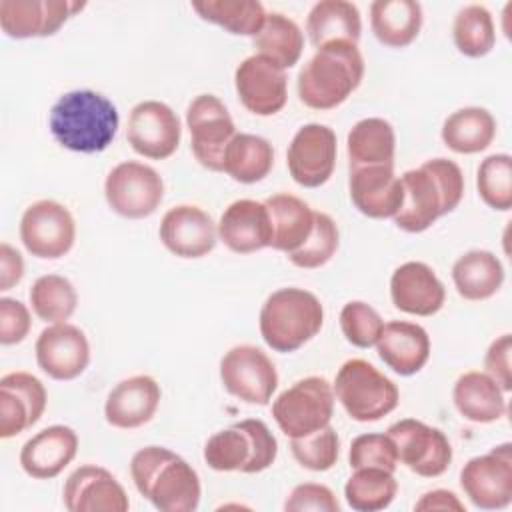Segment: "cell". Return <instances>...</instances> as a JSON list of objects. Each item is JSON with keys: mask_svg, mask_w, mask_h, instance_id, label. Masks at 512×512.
I'll use <instances>...</instances> for the list:
<instances>
[{"mask_svg": "<svg viewBox=\"0 0 512 512\" xmlns=\"http://www.w3.org/2000/svg\"><path fill=\"white\" fill-rule=\"evenodd\" d=\"M192 10L206 22L236 36H256L266 22V8L258 0H196Z\"/></svg>", "mask_w": 512, "mask_h": 512, "instance_id": "74e56055", "label": "cell"}, {"mask_svg": "<svg viewBox=\"0 0 512 512\" xmlns=\"http://www.w3.org/2000/svg\"><path fill=\"white\" fill-rule=\"evenodd\" d=\"M460 488L480 510L506 508L512 502V444L470 458L460 470Z\"/></svg>", "mask_w": 512, "mask_h": 512, "instance_id": "4fadbf2b", "label": "cell"}, {"mask_svg": "<svg viewBox=\"0 0 512 512\" xmlns=\"http://www.w3.org/2000/svg\"><path fill=\"white\" fill-rule=\"evenodd\" d=\"M324 324V308L316 294L304 288L272 292L258 316L262 340L280 354L294 352L312 340Z\"/></svg>", "mask_w": 512, "mask_h": 512, "instance_id": "5b68a950", "label": "cell"}, {"mask_svg": "<svg viewBox=\"0 0 512 512\" xmlns=\"http://www.w3.org/2000/svg\"><path fill=\"white\" fill-rule=\"evenodd\" d=\"M414 510H458L464 512V504L450 490H430L414 504Z\"/></svg>", "mask_w": 512, "mask_h": 512, "instance_id": "816d5d0a", "label": "cell"}, {"mask_svg": "<svg viewBox=\"0 0 512 512\" xmlns=\"http://www.w3.org/2000/svg\"><path fill=\"white\" fill-rule=\"evenodd\" d=\"M48 394L30 372H8L0 378V438H12L32 428L44 414Z\"/></svg>", "mask_w": 512, "mask_h": 512, "instance_id": "ffe728a7", "label": "cell"}, {"mask_svg": "<svg viewBox=\"0 0 512 512\" xmlns=\"http://www.w3.org/2000/svg\"><path fill=\"white\" fill-rule=\"evenodd\" d=\"M452 38L460 54L468 58L486 56L496 44V28L488 8L482 4L460 8L452 22Z\"/></svg>", "mask_w": 512, "mask_h": 512, "instance_id": "ab89813d", "label": "cell"}, {"mask_svg": "<svg viewBox=\"0 0 512 512\" xmlns=\"http://www.w3.org/2000/svg\"><path fill=\"white\" fill-rule=\"evenodd\" d=\"M510 352H512V336L502 334L486 350L484 356V368L486 374L504 390H512V368H510Z\"/></svg>", "mask_w": 512, "mask_h": 512, "instance_id": "681fc988", "label": "cell"}, {"mask_svg": "<svg viewBox=\"0 0 512 512\" xmlns=\"http://www.w3.org/2000/svg\"><path fill=\"white\" fill-rule=\"evenodd\" d=\"M84 6L68 0H2L0 28L16 40L52 36Z\"/></svg>", "mask_w": 512, "mask_h": 512, "instance_id": "d6986e66", "label": "cell"}, {"mask_svg": "<svg viewBox=\"0 0 512 512\" xmlns=\"http://www.w3.org/2000/svg\"><path fill=\"white\" fill-rule=\"evenodd\" d=\"M334 396L356 422H376L390 414L400 400L398 386L368 360H346L334 378Z\"/></svg>", "mask_w": 512, "mask_h": 512, "instance_id": "52a82bcc", "label": "cell"}, {"mask_svg": "<svg viewBox=\"0 0 512 512\" xmlns=\"http://www.w3.org/2000/svg\"><path fill=\"white\" fill-rule=\"evenodd\" d=\"M20 240L24 248L42 260L66 256L76 240L72 212L56 200L32 202L20 218Z\"/></svg>", "mask_w": 512, "mask_h": 512, "instance_id": "7c38bea8", "label": "cell"}, {"mask_svg": "<svg viewBox=\"0 0 512 512\" xmlns=\"http://www.w3.org/2000/svg\"><path fill=\"white\" fill-rule=\"evenodd\" d=\"M452 400L458 414L476 424H490L506 414L504 390L486 372L460 374L454 382Z\"/></svg>", "mask_w": 512, "mask_h": 512, "instance_id": "f1b7e54d", "label": "cell"}, {"mask_svg": "<svg viewBox=\"0 0 512 512\" xmlns=\"http://www.w3.org/2000/svg\"><path fill=\"white\" fill-rule=\"evenodd\" d=\"M256 54L286 70L292 68L304 50L300 26L282 12H268L262 30L254 36Z\"/></svg>", "mask_w": 512, "mask_h": 512, "instance_id": "8d00e7d4", "label": "cell"}, {"mask_svg": "<svg viewBox=\"0 0 512 512\" xmlns=\"http://www.w3.org/2000/svg\"><path fill=\"white\" fill-rule=\"evenodd\" d=\"M62 500L70 512H126L130 500L122 484L102 466L84 464L64 484Z\"/></svg>", "mask_w": 512, "mask_h": 512, "instance_id": "44dd1931", "label": "cell"}, {"mask_svg": "<svg viewBox=\"0 0 512 512\" xmlns=\"http://www.w3.org/2000/svg\"><path fill=\"white\" fill-rule=\"evenodd\" d=\"M392 304L412 316H432L446 300V290L436 272L418 260L400 264L390 276Z\"/></svg>", "mask_w": 512, "mask_h": 512, "instance_id": "d4e9b609", "label": "cell"}, {"mask_svg": "<svg viewBox=\"0 0 512 512\" xmlns=\"http://www.w3.org/2000/svg\"><path fill=\"white\" fill-rule=\"evenodd\" d=\"M398 492L394 472L382 468H356L344 484V498L356 512H378L392 504Z\"/></svg>", "mask_w": 512, "mask_h": 512, "instance_id": "f35d334b", "label": "cell"}, {"mask_svg": "<svg viewBox=\"0 0 512 512\" xmlns=\"http://www.w3.org/2000/svg\"><path fill=\"white\" fill-rule=\"evenodd\" d=\"M350 468H382L394 472L398 466L396 444L388 434H360L352 440L348 450Z\"/></svg>", "mask_w": 512, "mask_h": 512, "instance_id": "bcb514c9", "label": "cell"}, {"mask_svg": "<svg viewBox=\"0 0 512 512\" xmlns=\"http://www.w3.org/2000/svg\"><path fill=\"white\" fill-rule=\"evenodd\" d=\"M130 476L140 496L162 512H192L200 504L198 472L164 446H144L130 460Z\"/></svg>", "mask_w": 512, "mask_h": 512, "instance_id": "3957f363", "label": "cell"}, {"mask_svg": "<svg viewBox=\"0 0 512 512\" xmlns=\"http://www.w3.org/2000/svg\"><path fill=\"white\" fill-rule=\"evenodd\" d=\"M220 380L228 394L264 406L278 388V372L264 350L252 344L230 348L220 360Z\"/></svg>", "mask_w": 512, "mask_h": 512, "instance_id": "30bf717a", "label": "cell"}, {"mask_svg": "<svg viewBox=\"0 0 512 512\" xmlns=\"http://www.w3.org/2000/svg\"><path fill=\"white\" fill-rule=\"evenodd\" d=\"M120 116L112 100L94 90H70L62 94L48 116L54 140L72 152L96 154L106 150L116 132Z\"/></svg>", "mask_w": 512, "mask_h": 512, "instance_id": "7a4b0ae2", "label": "cell"}, {"mask_svg": "<svg viewBox=\"0 0 512 512\" xmlns=\"http://www.w3.org/2000/svg\"><path fill=\"white\" fill-rule=\"evenodd\" d=\"M78 434L64 424L48 426L24 442L20 450L22 470L36 480L56 478L76 456Z\"/></svg>", "mask_w": 512, "mask_h": 512, "instance_id": "4316f807", "label": "cell"}, {"mask_svg": "<svg viewBox=\"0 0 512 512\" xmlns=\"http://www.w3.org/2000/svg\"><path fill=\"white\" fill-rule=\"evenodd\" d=\"M24 276L22 254L8 242L0 244V290L6 292L16 286Z\"/></svg>", "mask_w": 512, "mask_h": 512, "instance_id": "f907efd6", "label": "cell"}, {"mask_svg": "<svg viewBox=\"0 0 512 512\" xmlns=\"http://www.w3.org/2000/svg\"><path fill=\"white\" fill-rule=\"evenodd\" d=\"M160 398V384L152 376L134 374L120 380L108 392L104 404V418L114 428H140L154 418Z\"/></svg>", "mask_w": 512, "mask_h": 512, "instance_id": "cb8c5ba5", "label": "cell"}, {"mask_svg": "<svg viewBox=\"0 0 512 512\" xmlns=\"http://www.w3.org/2000/svg\"><path fill=\"white\" fill-rule=\"evenodd\" d=\"M190 148L200 166L222 172V156L228 142L236 136L234 120L224 102L214 94L196 96L186 110Z\"/></svg>", "mask_w": 512, "mask_h": 512, "instance_id": "8fae6325", "label": "cell"}, {"mask_svg": "<svg viewBox=\"0 0 512 512\" xmlns=\"http://www.w3.org/2000/svg\"><path fill=\"white\" fill-rule=\"evenodd\" d=\"M422 6L416 0H376L370 4V26L376 40L388 48H404L422 28Z\"/></svg>", "mask_w": 512, "mask_h": 512, "instance_id": "1f68e13d", "label": "cell"}, {"mask_svg": "<svg viewBox=\"0 0 512 512\" xmlns=\"http://www.w3.org/2000/svg\"><path fill=\"white\" fill-rule=\"evenodd\" d=\"M306 32L316 50L332 42L358 44L362 34L360 10L346 0H320L308 12Z\"/></svg>", "mask_w": 512, "mask_h": 512, "instance_id": "4dcf8cb0", "label": "cell"}, {"mask_svg": "<svg viewBox=\"0 0 512 512\" xmlns=\"http://www.w3.org/2000/svg\"><path fill=\"white\" fill-rule=\"evenodd\" d=\"M346 152L350 168L394 164L396 134L392 124L384 118L358 120L346 136Z\"/></svg>", "mask_w": 512, "mask_h": 512, "instance_id": "836d02e7", "label": "cell"}, {"mask_svg": "<svg viewBox=\"0 0 512 512\" xmlns=\"http://www.w3.org/2000/svg\"><path fill=\"white\" fill-rule=\"evenodd\" d=\"M338 244L340 232L336 222L326 212H314V228L308 240L298 250L290 252L288 258L298 268H320L336 254Z\"/></svg>", "mask_w": 512, "mask_h": 512, "instance_id": "7bdbcfd3", "label": "cell"}, {"mask_svg": "<svg viewBox=\"0 0 512 512\" xmlns=\"http://www.w3.org/2000/svg\"><path fill=\"white\" fill-rule=\"evenodd\" d=\"M284 510L288 512H306V510H316V512H340L338 498L334 492L316 482H304L292 488L288 500L284 502Z\"/></svg>", "mask_w": 512, "mask_h": 512, "instance_id": "7dc6e473", "label": "cell"}, {"mask_svg": "<svg viewBox=\"0 0 512 512\" xmlns=\"http://www.w3.org/2000/svg\"><path fill=\"white\" fill-rule=\"evenodd\" d=\"M126 138L132 150L144 158H170L180 146V118L168 104L160 100L138 102L130 110Z\"/></svg>", "mask_w": 512, "mask_h": 512, "instance_id": "2e32d148", "label": "cell"}, {"mask_svg": "<svg viewBox=\"0 0 512 512\" xmlns=\"http://www.w3.org/2000/svg\"><path fill=\"white\" fill-rule=\"evenodd\" d=\"M158 234L174 256L202 258L214 250L218 226L200 206L178 204L162 216Z\"/></svg>", "mask_w": 512, "mask_h": 512, "instance_id": "7402d4cb", "label": "cell"}, {"mask_svg": "<svg viewBox=\"0 0 512 512\" xmlns=\"http://www.w3.org/2000/svg\"><path fill=\"white\" fill-rule=\"evenodd\" d=\"M104 196L118 216L130 220L148 218L164 198V180L152 166L126 160L108 172Z\"/></svg>", "mask_w": 512, "mask_h": 512, "instance_id": "9c48e42d", "label": "cell"}, {"mask_svg": "<svg viewBox=\"0 0 512 512\" xmlns=\"http://www.w3.org/2000/svg\"><path fill=\"white\" fill-rule=\"evenodd\" d=\"M274 166L272 144L256 134L236 132L222 156V172L240 184H256L264 180Z\"/></svg>", "mask_w": 512, "mask_h": 512, "instance_id": "e575fe53", "label": "cell"}, {"mask_svg": "<svg viewBox=\"0 0 512 512\" xmlns=\"http://www.w3.org/2000/svg\"><path fill=\"white\" fill-rule=\"evenodd\" d=\"M386 434L394 440L398 462L422 478L444 474L452 462V446L440 428L416 418L394 422Z\"/></svg>", "mask_w": 512, "mask_h": 512, "instance_id": "5bb4252c", "label": "cell"}, {"mask_svg": "<svg viewBox=\"0 0 512 512\" xmlns=\"http://www.w3.org/2000/svg\"><path fill=\"white\" fill-rule=\"evenodd\" d=\"M290 452L302 468L326 472L336 464L340 454L338 432L328 424L308 436L290 438Z\"/></svg>", "mask_w": 512, "mask_h": 512, "instance_id": "ee69618b", "label": "cell"}, {"mask_svg": "<svg viewBox=\"0 0 512 512\" xmlns=\"http://www.w3.org/2000/svg\"><path fill=\"white\" fill-rule=\"evenodd\" d=\"M264 204L272 222L270 248L286 254L298 250L314 228V210L302 198L288 192L272 194Z\"/></svg>", "mask_w": 512, "mask_h": 512, "instance_id": "f546056e", "label": "cell"}, {"mask_svg": "<svg viewBox=\"0 0 512 512\" xmlns=\"http://www.w3.org/2000/svg\"><path fill=\"white\" fill-rule=\"evenodd\" d=\"M362 76L364 58L358 44H326L300 68L296 80L298 98L312 110H332L360 86Z\"/></svg>", "mask_w": 512, "mask_h": 512, "instance_id": "277c9868", "label": "cell"}, {"mask_svg": "<svg viewBox=\"0 0 512 512\" xmlns=\"http://www.w3.org/2000/svg\"><path fill=\"white\" fill-rule=\"evenodd\" d=\"M476 188L482 202L498 212L512 206V158L510 154L486 156L476 172Z\"/></svg>", "mask_w": 512, "mask_h": 512, "instance_id": "b9f144b4", "label": "cell"}, {"mask_svg": "<svg viewBox=\"0 0 512 512\" xmlns=\"http://www.w3.org/2000/svg\"><path fill=\"white\" fill-rule=\"evenodd\" d=\"M234 86L242 106L256 116H274L288 100L286 72L258 54L236 66Z\"/></svg>", "mask_w": 512, "mask_h": 512, "instance_id": "e0dca14e", "label": "cell"}, {"mask_svg": "<svg viewBox=\"0 0 512 512\" xmlns=\"http://www.w3.org/2000/svg\"><path fill=\"white\" fill-rule=\"evenodd\" d=\"M440 136L456 154H478L492 144L496 120L486 108L464 106L444 120Z\"/></svg>", "mask_w": 512, "mask_h": 512, "instance_id": "d590c367", "label": "cell"}, {"mask_svg": "<svg viewBox=\"0 0 512 512\" xmlns=\"http://www.w3.org/2000/svg\"><path fill=\"white\" fill-rule=\"evenodd\" d=\"M218 238L236 254L270 248L272 222L266 204L250 198L234 200L220 216Z\"/></svg>", "mask_w": 512, "mask_h": 512, "instance_id": "484cf974", "label": "cell"}, {"mask_svg": "<svg viewBox=\"0 0 512 512\" xmlns=\"http://www.w3.org/2000/svg\"><path fill=\"white\" fill-rule=\"evenodd\" d=\"M382 326H384V320L380 318V314L362 300L346 302L340 310L342 334L356 348L376 346Z\"/></svg>", "mask_w": 512, "mask_h": 512, "instance_id": "f6af8a7d", "label": "cell"}, {"mask_svg": "<svg viewBox=\"0 0 512 512\" xmlns=\"http://www.w3.org/2000/svg\"><path fill=\"white\" fill-rule=\"evenodd\" d=\"M376 350L392 372L412 376L420 372L430 358V336L416 322L390 320L382 326Z\"/></svg>", "mask_w": 512, "mask_h": 512, "instance_id": "83f0119b", "label": "cell"}, {"mask_svg": "<svg viewBox=\"0 0 512 512\" xmlns=\"http://www.w3.org/2000/svg\"><path fill=\"white\" fill-rule=\"evenodd\" d=\"M334 400V388L326 378L306 376L278 394L272 416L288 438H302L330 424Z\"/></svg>", "mask_w": 512, "mask_h": 512, "instance_id": "ba28073f", "label": "cell"}, {"mask_svg": "<svg viewBox=\"0 0 512 512\" xmlns=\"http://www.w3.org/2000/svg\"><path fill=\"white\" fill-rule=\"evenodd\" d=\"M350 200L368 218H394L402 204V182L394 174V164L350 168Z\"/></svg>", "mask_w": 512, "mask_h": 512, "instance_id": "603a6c76", "label": "cell"}, {"mask_svg": "<svg viewBox=\"0 0 512 512\" xmlns=\"http://www.w3.org/2000/svg\"><path fill=\"white\" fill-rule=\"evenodd\" d=\"M32 326L30 310L20 300L2 296L0 298V342L4 346L20 344Z\"/></svg>", "mask_w": 512, "mask_h": 512, "instance_id": "c3c4849f", "label": "cell"}, {"mask_svg": "<svg viewBox=\"0 0 512 512\" xmlns=\"http://www.w3.org/2000/svg\"><path fill=\"white\" fill-rule=\"evenodd\" d=\"M402 204L394 224L404 232H424L450 214L464 196V174L454 160L432 158L400 176Z\"/></svg>", "mask_w": 512, "mask_h": 512, "instance_id": "6da1fadb", "label": "cell"}, {"mask_svg": "<svg viewBox=\"0 0 512 512\" xmlns=\"http://www.w3.org/2000/svg\"><path fill=\"white\" fill-rule=\"evenodd\" d=\"M278 454V442L270 428L258 420H240L212 434L204 444V462L216 472L256 474L270 468Z\"/></svg>", "mask_w": 512, "mask_h": 512, "instance_id": "8992f818", "label": "cell"}, {"mask_svg": "<svg viewBox=\"0 0 512 512\" xmlns=\"http://www.w3.org/2000/svg\"><path fill=\"white\" fill-rule=\"evenodd\" d=\"M36 362L54 380H74L90 364V342L86 334L68 322L52 324L36 338Z\"/></svg>", "mask_w": 512, "mask_h": 512, "instance_id": "ac0fdd59", "label": "cell"}, {"mask_svg": "<svg viewBox=\"0 0 512 512\" xmlns=\"http://www.w3.org/2000/svg\"><path fill=\"white\" fill-rule=\"evenodd\" d=\"M336 154L338 142L334 130L326 124L310 122L294 134L286 152V166L296 184L318 188L330 180Z\"/></svg>", "mask_w": 512, "mask_h": 512, "instance_id": "9a60e30c", "label": "cell"}, {"mask_svg": "<svg viewBox=\"0 0 512 512\" xmlns=\"http://www.w3.org/2000/svg\"><path fill=\"white\" fill-rule=\"evenodd\" d=\"M28 296L34 314L50 324L66 322L78 306L74 284L60 274H44L36 278Z\"/></svg>", "mask_w": 512, "mask_h": 512, "instance_id": "60d3db41", "label": "cell"}, {"mask_svg": "<svg viewBox=\"0 0 512 512\" xmlns=\"http://www.w3.org/2000/svg\"><path fill=\"white\" fill-rule=\"evenodd\" d=\"M452 282L464 300H488L504 282V266L490 250H468L454 262Z\"/></svg>", "mask_w": 512, "mask_h": 512, "instance_id": "d6a6232c", "label": "cell"}]
</instances>
